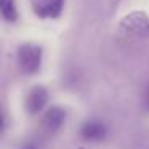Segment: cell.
I'll list each match as a JSON object with an SVG mask.
<instances>
[{
  "label": "cell",
  "instance_id": "cell-8",
  "mask_svg": "<svg viewBox=\"0 0 149 149\" xmlns=\"http://www.w3.org/2000/svg\"><path fill=\"white\" fill-rule=\"evenodd\" d=\"M21 149H42V144L36 138H29L21 144Z\"/></svg>",
  "mask_w": 149,
  "mask_h": 149
},
{
  "label": "cell",
  "instance_id": "cell-4",
  "mask_svg": "<svg viewBox=\"0 0 149 149\" xmlns=\"http://www.w3.org/2000/svg\"><path fill=\"white\" fill-rule=\"evenodd\" d=\"M47 104H48V91L45 87L37 85V87L31 88L29 93L26 95V101H24V107L29 116H39L45 111Z\"/></svg>",
  "mask_w": 149,
  "mask_h": 149
},
{
  "label": "cell",
  "instance_id": "cell-6",
  "mask_svg": "<svg viewBox=\"0 0 149 149\" xmlns=\"http://www.w3.org/2000/svg\"><path fill=\"white\" fill-rule=\"evenodd\" d=\"M64 7V0H37L36 13L40 18H58Z\"/></svg>",
  "mask_w": 149,
  "mask_h": 149
},
{
  "label": "cell",
  "instance_id": "cell-5",
  "mask_svg": "<svg viewBox=\"0 0 149 149\" xmlns=\"http://www.w3.org/2000/svg\"><path fill=\"white\" fill-rule=\"evenodd\" d=\"M80 136L82 139L90 141V143L103 141L107 136V127L100 119H88L80 127Z\"/></svg>",
  "mask_w": 149,
  "mask_h": 149
},
{
  "label": "cell",
  "instance_id": "cell-9",
  "mask_svg": "<svg viewBox=\"0 0 149 149\" xmlns=\"http://www.w3.org/2000/svg\"><path fill=\"white\" fill-rule=\"evenodd\" d=\"M7 130V116H5V111L0 107V136L5 133Z\"/></svg>",
  "mask_w": 149,
  "mask_h": 149
},
{
  "label": "cell",
  "instance_id": "cell-7",
  "mask_svg": "<svg viewBox=\"0 0 149 149\" xmlns=\"http://www.w3.org/2000/svg\"><path fill=\"white\" fill-rule=\"evenodd\" d=\"M0 15L8 23H15L18 19V8L15 0H0Z\"/></svg>",
  "mask_w": 149,
  "mask_h": 149
},
{
  "label": "cell",
  "instance_id": "cell-10",
  "mask_svg": "<svg viewBox=\"0 0 149 149\" xmlns=\"http://www.w3.org/2000/svg\"><path fill=\"white\" fill-rule=\"evenodd\" d=\"M144 103H146V107L149 109V84L146 87V91H144Z\"/></svg>",
  "mask_w": 149,
  "mask_h": 149
},
{
  "label": "cell",
  "instance_id": "cell-2",
  "mask_svg": "<svg viewBox=\"0 0 149 149\" xmlns=\"http://www.w3.org/2000/svg\"><path fill=\"white\" fill-rule=\"evenodd\" d=\"M66 112L64 107L61 106H50L48 109H45L42 112V119H40V130H42L43 135H56L59 130L63 128L66 122Z\"/></svg>",
  "mask_w": 149,
  "mask_h": 149
},
{
  "label": "cell",
  "instance_id": "cell-3",
  "mask_svg": "<svg viewBox=\"0 0 149 149\" xmlns=\"http://www.w3.org/2000/svg\"><path fill=\"white\" fill-rule=\"evenodd\" d=\"M120 29L132 37H149V18L143 11H133L122 21Z\"/></svg>",
  "mask_w": 149,
  "mask_h": 149
},
{
  "label": "cell",
  "instance_id": "cell-1",
  "mask_svg": "<svg viewBox=\"0 0 149 149\" xmlns=\"http://www.w3.org/2000/svg\"><path fill=\"white\" fill-rule=\"evenodd\" d=\"M42 56H43L42 47L36 45V43H24L18 48L16 61L24 74L34 75L42 68Z\"/></svg>",
  "mask_w": 149,
  "mask_h": 149
}]
</instances>
